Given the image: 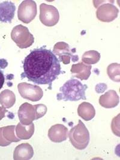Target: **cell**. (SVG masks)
<instances>
[{
  "instance_id": "cell-1",
  "label": "cell",
  "mask_w": 120,
  "mask_h": 160,
  "mask_svg": "<svg viewBox=\"0 0 120 160\" xmlns=\"http://www.w3.org/2000/svg\"><path fill=\"white\" fill-rule=\"evenodd\" d=\"M23 68L22 79L27 78L38 85H48L50 89L61 73L60 60L53 52L43 48L31 51L23 61Z\"/></svg>"
},
{
  "instance_id": "cell-2",
  "label": "cell",
  "mask_w": 120,
  "mask_h": 160,
  "mask_svg": "<svg viewBox=\"0 0 120 160\" xmlns=\"http://www.w3.org/2000/svg\"><path fill=\"white\" fill-rule=\"evenodd\" d=\"M87 88L88 87L82 84L79 80L70 79L60 88V92L57 95V100L65 102L85 100H86L85 91Z\"/></svg>"
},
{
  "instance_id": "cell-3",
  "label": "cell",
  "mask_w": 120,
  "mask_h": 160,
  "mask_svg": "<svg viewBox=\"0 0 120 160\" xmlns=\"http://www.w3.org/2000/svg\"><path fill=\"white\" fill-rule=\"evenodd\" d=\"M68 137L72 145L79 150L85 149L90 142V132L81 120L70 130Z\"/></svg>"
},
{
  "instance_id": "cell-4",
  "label": "cell",
  "mask_w": 120,
  "mask_h": 160,
  "mask_svg": "<svg viewBox=\"0 0 120 160\" xmlns=\"http://www.w3.org/2000/svg\"><path fill=\"white\" fill-rule=\"evenodd\" d=\"M12 39L21 49H26L34 42V38L27 27L19 25L14 27L11 33Z\"/></svg>"
},
{
  "instance_id": "cell-5",
  "label": "cell",
  "mask_w": 120,
  "mask_h": 160,
  "mask_svg": "<svg viewBox=\"0 0 120 160\" xmlns=\"http://www.w3.org/2000/svg\"><path fill=\"white\" fill-rule=\"evenodd\" d=\"M40 20L46 26L53 27L59 21V12L54 6L42 3L40 6Z\"/></svg>"
},
{
  "instance_id": "cell-6",
  "label": "cell",
  "mask_w": 120,
  "mask_h": 160,
  "mask_svg": "<svg viewBox=\"0 0 120 160\" xmlns=\"http://www.w3.org/2000/svg\"><path fill=\"white\" fill-rule=\"evenodd\" d=\"M37 15V4L35 1L31 0L23 1L19 5L18 16L19 20L25 23H29Z\"/></svg>"
},
{
  "instance_id": "cell-7",
  "label": "cell",
  "mask_w": 120,
  "mask_h": 160,
  "mask_svg": "<svg viewBox=\"0 0 120 160\" xmlns=\"http://www.w3.org/2000/svg\"><path fill=\"white\" fill-rule=\"evenodd\" d=\"M18 88L21 97L31 102L39 101L43 95L42 89L37 85L23 82L19 83Z\"/></svg>"
},
{
  "instance_id": "cell-8",
  "label": "cell",
  "mask_w": 120,
  "mask_h": 160,
  "mask_svg": "<svg viewBox=\"0 0 120 160\" xmlns=\"http://www.w3.org/2000/svg\"><path fill=\"white\" fill-rule=\"evenodd\" d=\"M18 117L23 125H28L32 123L33 121L38 119L34 105L28 102L22 104L18 110Z\"/></svg>"
},
{
  "instance_id": "cell-9",
  "label": "cell",
  "mask_w": 120,
  "mask_h": 160,
  "mask_svg": "<svg viewBox=\"0 0 120 160\" xmlns=\"http://www.w3.org/2000/svg\"><path fill=\"white\" fill-rule=\"evenodd\" d=\"M119 11L118 8L111 4H106L101 6L97 11V17L102 22H109L117 18Z\"/></svg>"
},
{
  "instance_id": "cell-10",
  "label": "cell",
  "mask_w": 120,
  "mask_h": 160,
  "mask_svg": "<svg viewBox=\"0 0 120 160\" xmlns=\"http://www.w3.org/2000/svg\"><path fill=\"white\" fill-rule=\"evenodd\" d=\"M68 128L62 124L52 126L48 131V137L54 143H61L67 140Z\"/></svg>"
},
{
  "instance_id": "cell-11",
  "label": "cell",
  "mask_w": 120,
  "mask_h": 160,
  "mask_svg": "<svg viewBox=\"0 0 120 160\" xmlns=\"http://www.w3.org/2000/svg\"><path fill=\"white\" fill-rule=\"evenodd\" d=\"M16 6L11 1H6L0 3V22L11 23L15 16Z\"/></svg>"
},
{
  "instance_id": "cell-12",
  "label": "cell",
  "mask_w": 120,
  "mask_h": 160,
  "mask_svg": "<svg viewBox=\"0 0 120 160\" xmlns=\"http://www.w3.org/2000/svg\"><path fill=\"white\" fill-rule=\"evenodd\" d=\"M15 125H11L0 128V146H6L12 142L20 141V138H18L15 136Z\"/></svg>"
},
{
  "instance_id": "cell-13",
  "label": "cell",
  "mask_w": 120,
  "mask_h": 160,
  "mask_svg": "<svg viewBox=\"0 0 120 160\" xmlns=\"http://www.w3.org/2000/svg\"><path fill=\"white\" fill-rule=\"evenodd\" d=\"M99 103L105 108H113L119 103V97L115 91L109 90L100 97Z\"/></svg>"
},
{
  "instance_id": "cell-14",
  "label": "cell",
  "mask_w": 120,
  "mask_h": 160,
  "mask_svg": "<svg viewBox=\"0 0 120 160\" xmlns=\"http://www.w3.org/2000/svg\"><path fill=\"white\" fill-rule=\"evenodd\" d=\"M34 155V151L29 143H22L18 146L14 151V160H30Z\"/></svg>"
},
{
  "instance_id": "cell-15",
  "label": "cell",
  "mask_w": 120,
  "mask_h": 160,
  "mask_svg": "<svg viewBox=\"0 0 120 160\" xmlns=\"http://www.w3.org/2000/svg\"><path fill=\"white\" fill-rule=\"evenodd\" d=\"M78 113L85 121L91 120L96 115V111L92 104L89 102H83L78 107Z\"/></svg>"
},
{
  "instance_id": "cell-16",
  "label": "cell",
  "mask_w": 120,
  "mask_h": 160,
  "mask_svg": "<svg viewBox=\"0 0 120 160\" xmlns=\"http://www.w3.org/2000/svg\"><path fill=\"white\" fill-rule=\"evenodd\" d=\"M16 134L20 139H29L31 138L34 132V125L31 123L30 125H25L19 123L16 128Z\"/></svg>"
},
{
  "instance_id": "cell-17",
  "label": "cell",
  "mask_w": 120,
  "mask_h": 160,
  "mask_svg": "<svg viewBox=\"0 0 120 160\" xmlns=\"http://www.w3.org/2000/svg\"><path fill=\"white\" fill-rule=\"evenodd\" d=\"M16 102L15 94L10 90L6 89L0 93V104L4 108H12Z\"/></svg>"
},
{
  "instance_id": "cell-18",
  "label": "cell",
  "mask_w": 120,
  "mask_h": 160,
  "mask_svg": "<svg viewBox=\"0 0 120 160\" xmlns=\"http://www.w3.org/2000/svg\"><path fill=\"white\" fill-rule=\"evenodd\" d=\"M90 67H91V66H86L83 63H79L78 64L72 66L71 72L73 74L75 73V75L73 76L74 77L79 78L82 80H86L89 78L91 72H90V70H85L84 72L83 70H86Z\"/></svg>"
},
{
  "instance_id": "cell-19",
  "label": "cell",
  "mask_w": 120,
  "mask_h": 160,
  "mask_svg": "<svg viewBox=\"0 0 120 160\" xmlns=\"http://www.w3.org/2000/svg\"><path fill=\"white\" fill-rule=\"evenodd\" d=\"M108 74L110 79L114 82H120V64H112L108 67Z\"/></svg>"
},
{
  "instance_id": "cell-20",
  "label": "cell",
  "mask_w": 120,
  "mask_h": 160,
  "mask_svg": "<svg viewBox=\"0 0 120 160\" xmlns=\"http://www.w3.org/2000/svg\"><path fill=\"white\" fill-rule=\"evenodd\" d=\"M85 53L86 55H87L88 57H87L83 54L82 59L83 62L87 63V64H96L99 61L100 58V55L96 56L99 53L97 51H88L87 52H85Z\"/></svg>"
},
{
  "instance_id": "cell-21",
  "label": "cell",
  "mask_w": 120,
  "mask_h": 160,
  "mask_svg": "<svg viewBox=\"0 0 120 160\" xmlns=\"http://www.w3.org/2000/svg\"><path fill=\"white\" fill-rule=\"evenodd\" d=\"M34 106H35V109L36 111L37 118H38V119L39 118L43 117L46 114V113L47 112V108L45 105L42 104L34 105Z\"/></svg>"
},
{
  "instance_id": "cell-22",
  "label": "cell",
  "mask_w": 120,
  "mask_h": 160,
  "mask_svg": "<svg viewBox=\"0 0 120 160\" xmlns=\"http://www.w3.org/2000/svg\"><path fill=\"white\" fill-rule=\"evenodd\" d=\"M5 82V77L3 72L0 69V89L2 88Z\"/></svg>"
},
{
  "instance_id": "cell-23",
  "label": "cell",
  "mask_w": 120,
  "mask_h": 160,
  "mask_svg": "<svg viewBox=\"0 0 120 160\" xmlns=\"http://www.w3.org/2000/svg\"><path fill=\"white\" fill-rule=\"evenodd\" d=\"M8 112V110L5 109L4 108L0 107V120H1L4 117H5L6 113Z\"/></svg>"
},
{
  "instance_id": "cell-24",
  "label": "cell",
  "mask_w": 120,
  "mask_h": 160,
  "mask_svg": "<svg viewBox=\"0 0 120 160\" xmlns=\"http://www.w3.org/2000/svg\"><path fill=\"white\" fill-rule=\"evenodd\" d=\"M8 64L6 60H5L4 59H0V68H5L8 66Z\"/></svg>"
}]
</instances>
